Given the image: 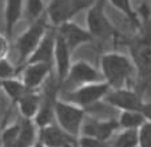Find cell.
Masks as SVG:
<instances>
[{"instance_id":"cell-8","label":"cell","mask_w":151,"mask_h":147,"mask_svg":"<svg viewBox=\"0 0 151 147\" xmlns=\"http://www.w3.org/2000/svg\"><path fill=\"white\" fill-rule=\"evenodd\" d=\"M103 102L119 110V112H123V111H140L145 100L134 88H116V90L111 88Z\"/></svg>"},{"instance_id":"cell-10","label":"cell","mask_w":151,"mask_h":147,"mask_svg":"<svg viewBox=\"0 0 151 147\" xmlns=\"http://www.w3.org/2000/svg\"><path fill=\"white\" fill-rule=\"evenodd\" d=\"M98 82H104L100 71L86 60H76V62H72L64 83H68L72 86V88H76L79 86Z\"/></svg>"},{"instance_id":"cell-30","label":"cell","mask_w":151,"mask_h":147,"mask_svg":"<svg viewBox=\"0 0 151 147\" xmlns=\"http://www.w3.org/2000/svg\"><path fill=\"white\" fill-rule=\"evenodd\" d=\"M34 147H43V146H42V144H40V143H39V142H37V143H36V144H35V146H34Z\"/></svg>"},{"instance_id":"cell-6","label":"cell","mask_w":151,"mask_h":147,"mask_svg":"<svg viewBox=\"0 0 151 147\" xmlns=\"http://www.w3.org/2000/svg\"><path fill=\"white\" fill-rule=\"evenodd\" d=\"M94 0H50L46 7V16L54 27L72 22L82 11H87Z\"/></svg>"},{"instance_id":"cell-26","label":"cell","mask_w":151,"mask_h":147,"mask_svg":"<svg viewBox=\"0 0 151 147\" xmlns=\"http://www.w3.org/2000/svg\"><path fill=\"white\" fill-rule=\"evenodd\" d=\"M16 67L9 62L8 58L7 59H0V82L16 78Z\"/></svg>"},{"instance_id":"cell-15","label":"cell","mask_w":151,"mask_h":147,"mask_svg":"<svg viewBox=\"0 0 151 147\" xmlns=\"http://www.w3.org/2000/svg\"><path fill=\"white\" fill-rule=\"evenodd\" d=\"M55 42H56V31L55 28H48L37 47L35 48V51L28 58L27 63H46V64L52 66Z\"/></svg>"},{"instance_id":"cell-12","label":"cell","mask_w":151,"mask_h":147,"mask_svg":"<svg viewBox=\"0 0 151 147\" xmlns=\"http://www.w3.org/2000/svg\"><path fill=\"white\" fill-rule=\"evenodd\" d=\"M78 139L67 134L56 123L39 128V143L43 147H78Z\"/></svg>"},{"instance_id":"cell-21","label":"cell","mask_w":151,"mask_h":147,"mask_svg":"<svg viewBox=\"0 0 151 147\" xmlns=\"http://www.w3.org/2000/svg\"><path fill=\"white\" fill-rule=\"evenodd\" d=\"M0 90L4 92V95L7 98L16 103L17 100L27 92L26 86L23 84V82L20 80V78H12V79H7V80H1L0 82Z\"/></svg>"},{"instance_id":"cell-2","label":"cell","mask_w":151,"mask_h":147,"mask_svg":"<svg viewBox=\"0 0 151 147\" xmlns=\"http://www.w3.org/2000/svg\"><path fill=\"white\" fill-rule=\"evenodd\" d=\"M100 74L110 88H132L137 70L131 58L122 52H106L100 58Z\"/></svg>"},{"instance_id":"cell-3","label":"cell","mask_w":151,"mask_h":147,"mask_svg":"<svg viewBox=\"0 0 151 147\" xmlns=\"http://www.w3.org/2000/svg\"><path fill=\"white\" fill-rule=\"evenodd\" d=\"M55 123L67 134H70L74 138H79L82 133V126L86 119V110L82 107L74 104L71 102H67L64 99L58 98L55 103Z\"/></svg>"},{"instance_id":"cell-23","label":"cell","mask_w":151,"mask_h":147,"mask_svg":"<svg viewBox=\"0 0 151 147\" xmlns=\"http://www.w3.org/2000/svg\"><path fill=\"white\" fill-rule=\"evenodd\" d=\"M110 147H138V130H119Z\"/></svg>"},{"instance_id":"cell-28","label":"cell","mask_w":151,"mask_h":147,"mask_svg":"<svg viewBox=\"0 0 151 147\" xmlns=\"http://www.w3.org/2000/svg\"><path fill=\"white\" fill-rule=\"evenodd\" d=\"M76 142H78V147H110L109 142H103L100 139L87 135H80Z\"/></svg>"},{"instance_id":"cell-5","label":"cell","mask_w":151,"mask_h":147,"mask_svg":"<svg viewBox=\"0 0 151 147\" xmlns=\"http://www.w3.org/2000/svg\"><path fill=\"white\" fill-rule=\"evenodd\" d=\"M50 24L48 19L44 15L43 17L32 22L28 26V28L20 35L16 39L15 43V50L17 52V58L19 62L22 64H26L28 58L32 55V52L35 51V48L37 47V44L40 43V40L43 39V36L46 35V32L48 31Z\"/></svg>"},{"instance_id":"cell-1","label":"cell","mask_w":151,"mask_h":147,"mask_svg":"<svg viewBox=\"0 0 151 147\" xmlns=\"http://www.w3.org/2000/svg\"><path fill=\"white\" fill-rule=\"evenodd\" d=\"M137 12L143 30L130 44V58L137 70V79L151 86V14L147 4H142Z\"/></svg>"},{"instance_id":"cell-27","label":"cell","mask_w":151,"mask_h":147,"mask_svg":"<svg viewBox=\"0 0 151 147\" xmlns=\"http://www.w3.org/2000/svg\"><path fill=\"white\" fill-rule=\"evenodd\" d=\"M138 147H151V122H146L138 130Z\"/></svg>"},{"instance_id":"cell-19","label":"cell","mask_w":151,"mask_h":147,"mask_svg":"<svg viewBox=\"0 0 151 147\" xmlns=\"http://www.w3.org/2000/svg\"><path fill=\"white\" fill-rule=\"evenodd\" d=\"M39 142V128L34 120L22 119L20 120L19 136L15 147H34Z\"/></svg>"},{"instance_id":"cell-22","label":"cell","mask_w":151,"mask_h":147,"mask_svg":"<svg viewBox=\"0 0 151 147\" xmlns=\"http://www.w3.org/2000/svg\"><path fill=\"white\" fill-rule=\"evenodd\" d=\"M107 1H110V4L115 9H118L126 19L130 20L134 26L140 27V20L138 16L137 8L132 4V0H107Z\"/></svg>"},{"instance_id":"cell-13","label":"cell","mask_w":151,"mask_h":147,"mask_svg":"<svg viewBox=\"0 0 151 147\" xmlns=\"http://www.w3.org/2000/svg\"><path fill=\"white\" fill-rule=\"evenodd\" d=\"M51 70L52 66L46 63H26L23 66L20 80L28 91H36L48 80Z\"/></svg>"},{"instance_id":"cell-16","label":"cell","mask_w":151,"mask_h":147,"mask_svg":"<svg viewBox=\"0 0 151 147\" xmlns=\"http://www.w3.org/2000/svg\"><path fill=\"white\" fill-rule=\"evenodd\" d=\"M24 15V0H6L4 3V34L12 36L15 27Z\"/></svg>"},{"instance_id":"cell-18","label":"cell","mask_w":151,"mask_h":147,"mask_svg":"<svg viewBox=\"0 0 151 147\" xmlns=\"http://www.w3.org/2000/svg\"><path fill=\"white\" fill-rule=\"evenodd\" d=\"M56 96L47 92L44 96H42V104H40L39 112L35 116L34 122L37 126V128H42L44 126H48L55 122V103H56Z\"/></svg>"},{"instance_id":"cell-20","label":"cell","mask_w":151,"mask_h":147,"mask_svg":"<svg viewBox=\"0 0 151 147\" xmlns=\"http://www.w3.org/2000/svg\"><path fill=\"white\" fill-rule=\"evenodd\" d=\"M116 119L120 130H139L146 123V119L140 111H123L119 112Z\"/></svg>"},{"instance_id":"cell-11","label":"cell","mask_w":151,"mask_h":147,"mask_svg":"<svg viewBox=\"0 0 151 147\" xmlns=\"http://www.w3.org/2000/svg\"><path fill=\"white\" fill-rule=\"evenodd\" d=\"M55 30H56V34L63 39V42L67 44L71 52H74L75 50H78L82 45L90 44L91 42H94V37L87 31V28L80 27L74 20L63 23L62 26L56 27Z\"/></svg>"},{"instance_id":"cell-7","label":"cell","mask_w":151,"mask_h":147,"mask_svg":"<svg viewBox=\"0 0 151 147\" xmlns=\"http://www.w3.org/2000/svg\"><path fill=\"white\" fill-rule=\"evenodd\" d=\"M110 90L111 88L106 82L88 83V84L72 88L67 94L64 100L79 106L83 110H87V108H91L94 106H96L98 103L103 102Z\"/></svg>"},{"instance_id":"cell-24","label":"cell","mask_w":151,"mask_h":147,"mask_svg":"<svg viewBox=\"0 0 151 147\" xmlns=\"http://www.w3.org/2000/svg\"><path fill=\"white\" fill-rule=\"evenodd\" d=\"M24 15L31 23L43 17L46 15L44 0H24Z\"/></svg>"},{"instance_id":"cell-17","label":"cell","mask_w":151,"mask_h":147,"mask_svg":"<svg viewBox=\"0 0 151 147\" xmlns=\"http://www.w3.org/2000/svg\"><path fill=\"white\" fill-rule=\"evenodd\" d=\"M40 104H42V95H39L36 91H27L16 102L22 119H28V120L35 119L39 112Z\"/></svg>"},{"instance_id":"cell-25","label":"cell","mask_w":151,"mask_h":147,"mask_svg":"<svg viewBox=\"0 0 151 147\" xmlns=\"http://www.w3.org/2000/svg\"><path fill=\"white\" fill-rule=\"evenodd\" d=\"M20 130V122L8 125L7 127L3 128L1 135H0V142H1V147H15L16 146V141L19 136Z\"/></svg>"},{"instance_id":"cell-14","label":"cell","mask_w":151,"mask_h":147,"mask_svg":"<svg viewBox=\"0 0 151 147\" xmlns=\"http://www.w3.org/2000/svg\"><path fill=\"white\" fill-rule=\"evenodd\" d=\"M56 31V30H55ZM72 52L67 44L63 42V39L56 34V42H55V50H54V60H52V67L55 68L56 74V86L60 87L66 82L67 75H68L70 67H71Z\"/></svg>"},{"instance_id":"cell-4","label":"cell","mask_w":151,"mask_h":147,"mask_svg":"<svg viewBox=\"0 0 151 147\" xmlns=\"http://www.w3.org/2000/svg\"><path fill=\"white\" fill-rule=\"evenodd\" d=\"M106 3L107 0H94V3L87 9V31L92 35L94 39H106L118 35L114 23L106 12Z\"/></svg>"},{"instance_id":"cell-29","label":"cell","mask_w":151,"mask_h":147,"mask_svg":"<svg viewBox=\"0 0 151 147\" xmlns=\"http://www.w3.org/2000/svg\"><path fill=\"white\" fill-rule=\"evenodd\" d=\"M11 51L9 37L6 34H0V59H7Z\"/></svg>"},{"instance_id":"cell-9","label":"cell","mask_w":151,"mask_h":147,"mask_svg":"<svg viewBox=\"0 0 151 147\" xmlns=\"http://www.w3.org/2000/svg\"><path fill=\"white\" fill-rule=\"evenodd\" d=\"M119 130L118 119H99L86 115L80 135L92 136L103 142H109Z\"/></svg>"}]
</instances>
